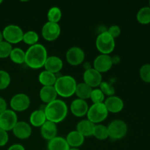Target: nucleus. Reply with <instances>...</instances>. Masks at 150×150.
I'll list each match as a JSON object with an SVG mask.
<instances>
[{
	"label": "nucleus",
	"mask_w": 150,
	"mask_h": 150,
	"mask_svg": "<svg viewBox=\"0 0 150 150\" xmlns=\"http://www.w3.org/2000/svg\"><path fill=\"white\" fill-rule=\"evenodd\" d=\"M38 40H39V35L35 31H28L26 33H23V41L27 45H35L38 42Z\"/></svg>",
	"instance_id": "nucleus-30"
},
{
	"label": "nucleus",
	"mask_w": 150,
	"mask_h": 150,
	"mask_svg": "<svg viewBox=\"0 0 150 150\" xmlns=\"http://www.w3.org/2000/svg\"><path fill=\"white\" fill-rule=\"evenodd\" d=\"M13 134L20 139H28L32 134L31 126L26 122H18L13 130Z\"/></svg>",
	"instance_id": "nucleus-15"
},
{
	"label": "nucleus",
	"mask_w": 150,
	"mask_h": 150,
	"mask_svg": "<svg viewBox=\"0 0 150 150\" xmlns=\"http://www.w3.org/2000/svg\"><path fill=\"white\" fill-rule=\"evenodd\" d=\"M3 39L10 44H16L23 40V32L21 27L16 25H8L2 32Z\"/></svg>",
	"instance_id": "nucleus-6"
},
{
	"label": "nucleus",
	"mask_w": 150,
	"mask_h": 150,
	"mask_svg": "<svg viewBox=\"0 0 150 150\" xmlns=\"http://www.w3.org/2000/svg\"><path fill=\"white\" fill-rule=\"evenodd\" d=\"M70 149L66 139L58 136L51 139L48 144V150H70Z\"/></svg>",
	"instance_id": "nucleus-22"
},
{
	"label": "nucleus",
	"mask_w": 150,
	"mask_h": 150,
	"mask_svg": "<svg viewBox=\"0 0 150 150\" xmlns=\"http://www.w3.org/2000/svg\"><path fill=\"white\" fill-rule=\"evenodd\" d=\"M85 54L83 50L77 46L70 48L66 53V59L70 64L78 66L84 60Z\"/></svg>",
	"instance_id": "nucleus-11"
},
{
	"label": "nucleus",
	"mask_w": 150,
	"mask_h": 150,
	"mask_svg": "<svg viewBox=\"0 0 150 150\" xmlns=\"http://www.w3.org/2000/svg\"><path fill=\"white\" fill-rule=\"evenodd\" d=\"M93 136L99 140H105V139H108V127L101 124L95 125V127H94Z\"/></svg>",
	"instance_id": "nucleus-27"
},
{
	"label": "nucleus",
	"mask_w": 150,
	"mask_h": 150,
	"mask_svg": "<svg viewBox=\"0 0 150 150\" xmlns=\"http://www.w3.org/2000/svg\"><path fill=\"white\" fill-rule=\"evenodd\" d=\"M92 91V88L89 86V85L86 84V83H85L84 82H83V83H78L76 85L75 94L77 95L79 99L84 100H85L90 98Z\"/></svg>",
	"instance_id": "nucleus-23"
},
{
	"label": "nucleus",
	"mask_w": 150,
	"mask_h": 150,
	"mask_svg": "<svg viewBox=\"0 0 150 150\" xmlns=\"http://www.w3.org/2000/svg\"><path fill=\"white\" fill-rule=\"evenodd\" d=\"M8 139L9 137L7 132L0 128V146L6 145V144L8 142Z\"/></svg>",
	"instance_id": "nucleus-37"
},
{
	"label": "nucleus",
	"mask_w": 150,
	"mask_h": 150,
	"mask_svg": "<svg viewBox=\"0 0 150 150\" xmlns=\"http://www.w3.org/2000/svg\"><path fill=\"white\" fill-rule=\"evenodd\" d=\"M95 44L97 49L101 53V54L109 55L115 48V40L107 31L98 35Z\"/></svg>",
	"instance_id": "nucleus-4"
},
{
	"label": "nucleus",
	"mask_w": 150,
	"mask_h": 150,
	"mask_svg": "<svg viewBox=\"0 0 150 150\" xmlns=\"http://www.w3.org/2000/svg\"><path fill=\"white\" fill-rule=\"evenodd\" d=\"M29 121L34 127H41L47 121L44 111L36 110L32 112L30 115Z\"/></svg>",
	"instance_id": "nucleus-24"
},
{
	"label": "nucleus",
	"mask_w": 150,
	"mask_h": 150,
	"mask_svg": "<svg viewBox=\"0 0 150 150\" xmlns=\"http://www.w3.org/2000/svg\"><path fill=\"white\" fill-rule=\"evenodd\" d=\"M137 21L144 25L150 23V7H144L139 10L136 16Z\"/></svg>",
	"instance_id": "nucleus-26"
},
{
	"label": "nucleus",
	"mask_w": 150,
	"mask_h": 150,
	"mask_svg": "<svg viewBox=\"0 0 150 150\" xmlns=\"http://www.w3.org/2000/svg\"><path fill=\"white\" fill-rule=\"evenodd\" d=\"M70 150H81V149H79V148H70Z\"/></svg>",
	"instance_id": "nucleus-41"
},
{
	"label": "nucleus",
	"mask_w": 150,
	"mask_h": 150,
	"mask_svg": "<svg viewBox=\"0 0 150 150\" xmlns=\"http://www.w3.org/2000/svg\"><path fill=\"white\" fill-rule=\"evenodd\" d=\"M30 105V99L26 94L19 93L10 100V106L13 111H23Z\"/></svg>",
	"instance_id": "nucleus-10"
},
{
	"label": "nucleus",
	"mask_w": 150,
	"mask_h": 150,
	"mask_svg": "<svg viewBox=\"0 0 150 150\" xmlns=\"http://www.w3.org/2000/svg\"><path fill=\"white\" fill-rule=\"evenodd\" d=\"M67 105L61 100H55L47 104L44 109L45 117L48 121L57 123L60 122L65 119L67 114Z\"/></svg>",
	"instance_id": "nucleus-2"
},
{
	"label": "nucleus",
	"mask_w": 150,
	"mask_h": 150,
	"mask_svg": "<svg viewBox=\"0 0 150 150\" xmlns=\"http://www.w3.org/2000/svg\"><path fill=\"white\" fill-rule=\"evenodd\" d=\"M44 67L45 68V70L55 74L62 69L63 62L59 57L51 56L47 58Z\"/></svg>",
	"instance_id": "nucleus-18"
},
{
	"label": "nucleus",
	"mask_w": 150,
	"mask_h": 150,
	"mask_svg": "<svg viewBox=\"0 0 150 150\" xmlns=\"http://www.w3.org/2000/svg\"><path fill=\"white\" fill-rule=\"evenodd\" d=\"M95 125L89 120H83L77 124V131L80 133L83 137H89L93 136L94 127Z\"/></svg>",
	"instance_id": "nucleus-20"
},
{
	"label": "nucleus",
	"mask_w": 150,
	"mask_h": 150,
	"mask_svg": "<svg viewBox=\"0 0 150 150\" xmlns=\"http://www.w3.org/2000/svg\"><path fill=\"white\" fill-rule=\"evenodd\" d=\"M57 78L54 73L48 72L47 70L41 72L39 75L40 83L44 86H54Z\"/></svg>",
	"instance_id": "nucleus-25"
},
{
	"label": "nucleus",
	"mask_w": 150,
	"mask_h": 150,
	"mask_svg": "<svg viewBox=\"0 0 150 150\" xmlns=\"http://www.w3.org/2000/svg\"><path fill=\"white\" fill-rule=\"evenodd\" d=\"M42 36L45 40L54 41L59 38L61 33V28L57 23L48 21L42 28Z\"/></svg>",
	"instance_id": "nucleus-9"
},
{
	"label": "nucleus",
	"mask_w": 150,
	"mask_h": 150,
	"mask_svg": "<svg viewBox=\"0 0 150 150\" xmlns=\"http://www.w3.org/2000/svg\"><path fill=\"white\" fill-rule=\"evenodd\" d=\"M12 50L13 47L11 44L4 40L0 42V58L4 59L10 57Z\"/></svg>",
	"instance_id": "nucleus-31"
},
{
	"label": "nucleus",
	"mask_w": 150,
	"mask_h": 150,
	"mask_svg": "<svg viewBox=\"0 0 150 150\" xmlns=\"http://www.w3.org/2000/svg\"><path fill=\"white\" fill-rule=\"evenodd\" d=\"M114 62L108 54H100L94 61V69L99 73H105L112 67Z\"/></svg>",
	"instance_id": "nucleus-12"
},
{
	"label": "nucleus",
	"mask_w": 150,
	"mask_h": 150,
	"mask_svg": "<svg viewBox=\"0 0 150 150\" xmlns=\"http://www.w3.org/2000/svg\"><path fill=\"white\" fill-rule=\"evenodd\" d=\"M57 91L54 86H44L40 91V98L45 103L48 104L57 100Z\"/></svg>",
	"instance_id": "nucleus-19"
},
{
	"label": "nucleus",
	"mask_w": 150,
	"mask_h": 150,
	"mask_svg": "<svg viewBox=\"0 0 150 150\" xmlns=\"http://www.w3.org/2000/svg\"><path fill=\"white\" fill-rule=\"evenodd\" d=\"M139 75L145 83H150V64H145L142 66L139 71Z\"/></svg>",
	"instance_id": "nucleus-35"
},
{
	"label": "nucleus",
	"mask_w": 150,
	"mask_h": 150,
	"mask_svg": "<svg viewBox=\"0 0 150 150\" xmlns=\"http://www.w3.org/2000/svg\"><path fill=\"white\" fill-rule=\"evenodd\" d=\"M107 127L108 131V137L114 140L122 139L127 133V125L122 120H114Z\"/></svg>",
	"instance_id": "nucleus-7"
},
{
	"label": "nucleus",
	"mask_w": 150,
	"mask_h": 150,
	"mask_svg": "<svg viewBox=\"0 0 150 150\" xmlns=\"http://www.w3.org/2000/svg\"><path fill=\"white\" fill-rule=\"evenodd\" d=\"M10 59L16 64H23L25 62V52L19 48H13L10 53Z\"/></svg>",
	"instance_id": "nucleus-28"
},
{
	"label": "nucleus",
	"mask_w": 150,
	"mask_h": 150,
	"mask_svg": "<svg viewBox=\"0 0 150 150\" xmlns=\"http://www.w3.org/2000/svg\"><path fill=\"white\" fill-rule=\"evenodd\" d=\"M62 13L61 10L57 7H52L48 12L47 17L49 22L52 23H57L61 19Z\"/></svg>",
	"instance_id": "nucleus-29"
},
{
	"label": "nucleus",
	"mask_w": 150,
	"mask_h": 150,
	"mask_svg": "<svg viewBox=\"0 0 150 150\" xmlns=\"http://www.w3.org/2000/svg\"><path fill=\"white\" fill-rule=\"evenodd\" d=\"M3 41V35H2V32L0 31V42Z\"/></svg>",
	"instance_id": "nucleus-40"
},
{
	"label": "nucleus",
	"mask_w": 150,
	"mask_h": 150,
	"mask_svg": "<svg viewBox=\"0 0 150 150\" xmlns=\"http://www.w3.org/2000/svg\"><path fill=\"white\" fill-rule=\"evenodd\" d=\"M7 110V103L4 98L0 97V114Z\"/></svg>",
	"instance_id": "nucleus-38"
},
{
	"label": "nucleus",
	"mask_w": 150,
	"mask_h": 150,
	"mask_svg": "<svg viewBox=\"0 0 150 150\" xmlns=\"http://www.w3.org/2000/svg\"><path fill=\"white\" fill-rule=\"evenodd\" d=\"M7 150H25V148L21 144H13L12 146H10Z\"/></svg>",
	"instance_id": "nucleus-39"
},
{
	"label": "nucleus",
	"mask_w": 150,
	"mask_h": 150,
	"mask_svg": "<svg viewBox=\"0 0 150 150\" xmlns=\"http://www.w3.org/2000/svg\"><path fill=\"white\" fill-rule=\"evenodd\" d=\"M107 32L111 35V36L114 39H115V38H118L120 35V34H121V29H120V26H117V25H113V26H110V27L108 28Z\"/></svg>",
	"instance_id": "nucleus-36"
},
{
	"label": "nucleus",
	"mask_w": 150,
	"mask_h": 150,
	"mask_svg": "<svg viewBox=\"0 0 150 150\" xmlns=\"http://www.w3.org/2000/svg\"><path fill=\"white\" fill-rule=\"evenodd\" d=\"M105 107L108 112L119 113L122 111L124 108V102L120 98L117 96H111L108 97L105 101H104Z\"/></svg>",
	"instance_id": "nucleus-16"
},
{
	"label": "nucleus",
	"mask_w": 150,
	"mask_h": 150,
	"mask_svg": "<svg viewBox=\"0 0 150 150\" xmlns=\"http://www.w3.org/2000/svg\"><path fill=\"white\" fill-rule=\"evenodd\" d=\"M40 127L41 136L43 139L51 141V139L57 137V133H58L57 124L47 120Z\"/></svg>",
	"instance_id": "nucleus-17"
},
{
	"label": "nucleus",
	"mask_w": 150,
	"mask_h": 150,
	"mask_svg": "<svg viewBox=\"0 0 150 150\" xmlns=\"http://www.w3.org/2000/svg\"><path fill=\"white\" fill-rule=\"evenodd\" d=\"M149 7H150V1H149Z\"/></svg>",
	"instance_id": "nucleus-43"
},
{
	"label": "nucleus",
	"mask_w": 150,
	"mask_h": 150,
	"mask_svg": "<svg viewBox=\"0 0 150 150\" xmlns=\"http://www.w3.org/2000/svg\"><path fill=\"white\" fill-rule=\"evenodd\" d=\"M10 76L5 70H0V90L5 89L10 83Z\"/></svg>",
	"instance_id": "nucleus-33"
},
{
	"label": "nucleus",
	"mask_w": 150,
	"mask_h": 150,
	"mask_svg": "<svg viewBox=\"0 0 150 150\" xmlns=\"http://www.w3.org/2000/svg\"><path fill=\"white\" fill-rule=\"evenodd\" d=\"M89 110L88 103L86 100L81 99L74 100L70 105V111L72 114L77 117H81L86 115Z\"/></svg>",
	"instance_id": "nucleus-14"
},
{
	"label": "nucleus",
	"mask_w": 150,
	"mask_h": 150,
	"mask_svg": "<svg viewBox=\"0 0 150 150\" xmlns=\"http://www.w3.org/2000/svg\"><path fill=\"white\" fill-rule=\"evenodd\" d=\"M67 144L72 148H78L81 146L84 142V137L77 130L70 132L66 137Z\"/></svg>",
	"instance_id": "nucleus-21"
},
{
	"label": "nucleus",
	"mask_w": 150,
	"mask_h": 150,
	"mask_svg": "<svg viewBox=\"0 0 150 150\" xmlns=\"http://www.w3.org/2000/svg\"><path fill=\"white\" fill-rule=\"evenodd\" d=\"M48 58L47 50L41 44L31 45L25 52V63L32 69H39L44 67Z\"/></svg>",
	"instance_id": "nucleus-1"
},
{
	"label": "nucleus",
	"mask_w": 150,
	"mask_h": 150,
	"mask_svg": "<svg viewBox=\"0 0 150 150\" xmlns=\"http://www.w3.org/2000/svg\"><path fill=\"white\" fill-rule=\"evenodd\" d=\"M77 83L73 77L70 76H63L57 78L54 85L57 95L62 98H69L76 92Z\"/></svg>",
	"instance_id": "nucleus-3"
},
{
	"label": "nucleus",
	"mask_w": 150,
	"mask_h": 150,
	"mask_svg": "<svg viewBox=\"0 0 150 150\" xmlns=\"http://www.w3.org/2000/svg\"><path fill=\"white\" fill-rule=\"evenodd\" d=\"M100 89L103 92L105 95L108 96H114L115 94V89L111 83L107 81H102L100 85Z\"/></svg>",
	"instance_id": "nucleus-34"
},
{
	"label": "nucleus",
	"mask_w": 150,
	"mask_h": 150,
	"mask_svg": "<svg viewBox=\"0 0 150 150\" xmlns=\"http://www.w3.org/2000/svg\"><path fill=\"white\" fill-rule=\"evenodd\" d=\"M1 3H2V0H0V4H1Z\"/></svg>",
	"instance_id": "nucleus-42"
},
{
	"label": "nucleus",
	"mask_w": 150,
	"mask_h": 150,
	"mask_svg": "<svg viewBox=\"0 0 150 150\" xmlns=\"http://www.w3.org/2000/svg\"><path fill=\"white\" fill-rule=\"evenodd\" d=\"M17 122V115L13 110L7 109L0 114V128L5 131L13 130Z\"/></svg>",
	"instance_id": "nucleus-8"
},
{
	"label": "nucleus",
	"mask_w": 150,
	"mask_h": 150,
	"mask_svg": "<svg viewBox=\"0 0 150 150\" xmlns=\"http://www.w3.org/2000/svg\"><path fill=\"white\" fill-rule=\"evenodd\" d=\"M90 99L92 100L94 104L103 103H104L105 95L103 93V92L100 89H92V93H91Z\"/></svg>",
	"instance_id": "nucleus-32"
},
{
	"label": "nucleus",
	"mask_w": 150,
	"mask_h": 150,
	"mask_svg": "<svg viewBox=\"0 0 150 150\" xmlns=\"http://www.w3.org/2000/svg\"><path fill=\"white\" fill-rule=\"evenodd\" d=\"M83 81L92 88L98 87L103 81L102 75L94 68L86 69L83 73Z\"/></svg>",
	"instance_id": "nucleus-13"
},
{
	"label": "nucleus",
	"mask_w": 150,
	"mask_h": 150,
	"mask_svg": "<svg viewBox=\"0 0 150 150\" xmlns=\"http://www.w3.org/2000/svg\"><path fill=\"white\" fill-rule=\"evenodd\" d=\"M86 115L88 120L95 125L103 122L108 117V111L104 103L93 104L89 108Z\"/></svg>",
	"instance_id": "nucleus-5"
}]
</instances>
